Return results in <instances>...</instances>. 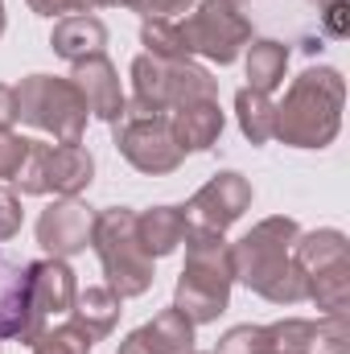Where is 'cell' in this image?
Here are the masks:
<instances>
[{
    "label": "cell",
    "instance_id": "3",
    "mask_svg": "<svg viewBox=\"0 0 350 354\" xmlns=\"http://www.w3.org/2000/svg\"><path fill=\"white\" fill-rule=\"evenodd\" d=\"M231 284H235L231 243L223 239V231L190 227L185 231V268L174 288V309L185 313L194 326H210L227 313Z\"/></svg>",
    "mask_w": 350,
    "mask_h": 354
},
{
    "label": "cell",
    "instance_id": "33",
    "mask_svg": "<svg viewBox=\"0 0 350 354\" xmlns=\"http://www.w3.org/2000/svg\"><path fill=\"white\" fill-rule=\"evenodd\" d=\"M111 4H120V0H62V17H71V12H95V8H111Z\"/></svg>",
    "mask_w": 350,
    "mask_h": 354
},
{
    "label": "cell",
    "instance_id": "37",
    "mask_svg": "<svg viewBox=\"0 0 350 354\" xmlns=\"http://www.w3.org/2000/svg\"><path fill=\"white\" fill-rule=\"evenodd\" d=\"M231 4H239V8H243V4H248V0H231Z\"/></svg>",
    "mask_w": 350,
    "mask_h": 354
},
{
    "label": "cell",
    "instance_id": "10",
    "mask_svg": "<svg viewBox=\"0 0 350 354\" xmlns=\"http://www.w3.org/2000/svg\"><path fill=\"white\" fill-rule=\"evenodd\" d=\"M177 33H181L190 58L198 54L219 66H231L252 41V21L231 0H202L185 12V21H177Z\"/></svg>",
    "mask_w": 350,
    "mask_h": 354
},
{
    "label": "cell",
    "instance_id": "4",
    "mask_svg": "<svg viewBox=\"0 0 350 354\" xmlns=\"http://www.w3.org/2000/svg\"><path fill=\"white\" fill-rule=\"evenodd\" d=\"M91 248L103 264L107 288L128 301V297H145L157 280L153 272V256L140 248L136 235V210L128 206H107L95 214V231H91Z\"/></svg>",
    "mask_w": 350,
    "mask_h": 354
},
{
    "label": "cell",
    "instance_id": "26",
    "mask_svg": "<svg viewBox=\"0 0 350 354\" xmlns=\"http://www.w3.org/2000/svg\"><path fill=\"white\" fill-rule=\"evenodd\" d=\"M309 354H350V317L347 313H326L317 322Z\"/></svg>",
    "mask_w": 350,
    "mask_h": 354
},
{
    "label": "cell",
    "instance_id": "13",
    "mask_svg": "<svg viewBox=\"0 0 350 354\" xmlns=\"http://www.w3.org/2000/svg\"><path fill=\"white\" fill-rule=\"evenodd\" d=\"M91 231H95V210L79 198H58L37 218V243L54 260H71V256L87 252Z\"/></svg>",
    "mask_w": 350,
    "mask_h": 354
},
{
    "label": "cell",
    "instance_id": "29",
    "mask_svg": "<svg viewBox=\"0 0 350 354\" xmlns=\"http://www.w3.org/2000/svg\"><path fill=\"white\" fill-rule=\"evenodd\" d=\"M29 153V136H17V132H0V181H12L21 161Z\"/></svg>",
    "mask_w": 350,
    "mask_h": 354
},
{
    "label": "cell",
    "instance_id": "36",
    "mask_svg": "<svg viewBox=\"0 0 350 354\" xmlns=\"http://www.w3.org/2000/svg\"><path fill=\"white\" fill-rule=\"evenodd\" d=\"M309 4H317V8H322V4H330V0H309Z\"/></svg>",
    "mask_w": 350,
    "mask_h": 354
},
{
    "label": "cell",
    "instance_id": "38",
    "mask_svg": "<svg viewBox=\"0 0 350 354\" xmlns=\"http://www.w3.org/2000/svg\"><path fill=\"white\" fill-rule=\"evenodd\" d=\"M190 354H206V351H190Z\"/></svg>",
    "mask_w": 350,
    "mask_h": 354
},
{
    "label": "cell",
    "instance_id": "27",
    "mask_svg": "<svg viewBox=\"0 0 350 354\" xmlns=\"http://www.w3.org/2000/svg\"><path fill=\"white\" fill-rule=\"evenodd\" d=\"M214 354H268V330L264 326H231L223 338H219V346Z\"/></svg>",
    "mask_w": 350,
    "mask_h": 354
},
{
    "label": "cell",
    "instance_id": "31",
    "mask_svg": "<svg viewBox=\"0 0 350 354\" xmlns=\"http://www.w3.org/2000/svg\"><path fill=\"white\" fill-rule=\"evenodd\" d=\"M322 29H326V37H347L350 33V0L322 4Z\"/></svg>",
    "mask_w": 350,
    "mask_h": 354
},
{
    "label": "cell",
    "instance_id": "18",
    "mask_svg": "<svg viewBox=\"0 0 350 354\" xmlns=\"http://www.w3.org/2000/svg\"><path fill=\"white\" fill-rule=\"evenodd\" d=\"M185 231H190V218L181 206H153L145 214H136V235H140V248L161 260V256H174L177 248L185 243Z\"/></svg>",
    "mask_w": 350,
    "mask_h": 354
},
{
    "label": "cell",
    "instance_id": "6",
    "mask_svg": "<svg viewBox=\"0 0 350 354\" xmlns=\"http://www.w3.org/2000/svg\"><path fill=\"white\" fill-rule=\"evenodd\" d=\"M17 91V120L37 128V132H50L58 145H83V132H87V99L79 95V87L71 79H58V75H29L21 79Z\"/></svg>",
    "mask_w": 350,
    "mask_h": 354
},
{
    "label": "cell",
    "instance_id": "30",
    "mask_svg": "<svg viewBox=\"0 0 350 354\" xmlns=\"http://www.w3.org/2000/svg\"><path fill=\"white\" fill-rule=\"evenodd\" d=\"M21 198H17V189H8V185H0V243H8V239H17L21 235Z\"/></svg>",
    "mask_w": 350,
    "mask_h": 354
},
{
    "label": "cell",
    "instance_id": "20",
    "mask_svg": "<svg viewBox=\"0 0 350 354\" xmlns=\"http://www.w3.org/2000/svg\"><path fill=\"white\" fill-rule=\"evenodd\" d=\"M25 317H29V305H25V264H12L0 252V342L4 338L21 342Z\"/></svg>",
    "mask_w": 350,
    "mask_h": 354
},
{
    "label": "cell",
    "instance_id": "14",
    "mask_svg": "<svg viewBox=\"0 0 350 354\" xmlns=\"http://www.w3.org/2000/svg\"><path fill=\"white\" fill-rule=\"evenodd\" d=\"M71 83H75L79 95L87 99V111L95 115V120H107V124H116V120H120V111H124L128 95H124V87H120V75H116V66H111V58H107V54H95V58L75 62Z\"/></svg>",
    "mask_w": 350,
    "mask_h": 354
},
{
    "label": "cell",
    "instance_id": "35",
    "mask_svg": "<svg viewBox=\"0 0 350 354\" xmlns=\"http://www.w3.org/2000/svg\"><path fill=\"white\" fill-rule=\"evenodd\" d=\"M0 33H4V4H0Z\"/></svg>",
    "mask_w": 350,
    "mask_h": 354
},
{
    "label": "cell",
    "instance_id": "7",
    "mask_svg": "<svg viewBox=\"0 0 350 354\" xmlns=\"http://www.w3.org/2000/svg\"><path fill=\"white\" fill-rule=\"evenodd\" d=\"M111 145L120 149V157L140 169L149 177H165L177 174V165L185 161L181 145L174 140V128H169V115L161 111H149L140 103H124L120 120L111 124Z\"/></svg>",
    "mask_w": 350,
    "mask_h": 354
},
{
    "label": "cell",
    "instance_id": "23",
    "mask_svg": "<svg viewBox=\"0 0 350 354\" xmlns=\"http://www.w3.org/2000/svg\"><path fill=\"white\" fill-rule=\"evenodd\" d=\"M264 330H268V354H309L317 322H309V317H284V322H272Z\"/></svg>",
    "mask_w": 350,
    "mask_h": 354
},
{
    "label": "cell",
    "instance_id": "11",
    "mask_svg": "<svg viewBox=\"0 0 350 354\" xmlns=\"http://www.w3.org/2000/svg\"><path fill=\"white\" fill-rule=\"evenodd\" d=\"M75 292H79V280H75V268L66 264V260L46 256V260L25 264V305H29V317H25L21 342L33 346L37 334H42L58 313H71Z\"/></svg>",
    "mask_w": 350,
    "mask_h": 354
},
{
    "label": "cell",
    "instance_id": "24",
    "mask_svg": "<svg viewBox=\"0 0 350 354\" xmlns=\"http://www.w3.org/2000/svg\"><path fill=\"white\" fill-rule=\"evenodd\" d=\"M140 46L145 54L153 58H165V62H185V41L177 33V21H145L140 25Z\"/></svg>",
    "mask_w": 350,
    "mask_h": 354
},
{
    "label": "cell",
    "instance_id": "15",
    "mask_svg": "<svg viewBox=\"0 0 350 354\" xmlns=\"http://www.w3.org/2000/svg\"><path fill=\"white\" fill-rule=\"evenodd\" d=\"M169 128H174V140L181 145V153H206L219 145L227 115H223L219 99H194V103H181L169 111Z\"/></svg>",
    "mask_w": 350,
    "mask_h": 354
},
{
    "label": "cell",
    "instance_id": "1",
    "mask_svg": "<svg viewBox=\"0 0 350 354\" xmlns=\"http://www.w3.org/2000/svg\"><path fill=\"white\" fill-rule=\"evenodd\" d=\"M301 227L288 214H272L256 223L239 243H231V272L239 284H248L256 297L272 305H301L305 280L293 264V243Z\"/></svg>",
    "mask_w": 350,
    "mask_h": 354
},
{
    "label": "cell",
    "instance_id": "25",
    "mask_svg": "<svg viewBox=\"0 0 350 354\" xmlns=\"http://www.w3.org/2000/svg\"><path fill=\"white\" fill-rule=\"evenodd\" d=\"M91 346H95V342L66 317L62 326H46V330L37 334L33 354H91Z\"/></svg>",
    "mask_w": 350,
    "mask_h": 354
},
{
    "label": "cell",
    "instance_id": "12",
    "mask_svg": "<svg viewBox=\"0 0 350 354\" xmlns=\"http://www.w3.org/2000/svg\"><path fill=\"white\" fill-rule=\"evenodd\" d=\"M185 218L190 227H206V231H227L231 223H239L248 210H252V181L235 169H223L214 174L185 206Z\"/></svg>",
    "mask_w": 350,
    "mask_h": 354
},
{
    "label": "cell",
    "instance_id": "17",
    "mask_svg": "<svg viewBox=\"0 0 350 354\" xmlns=\"http://www.w3.org/2000/svg\"><path fill=\"white\" fill-rule=\"evenodd\" d=\"M120 313H124V301H120L107 284H87V288H79V292H75V305H71V322L87 334L91 342H103V338L116 330Z\"/></svg>",
    "mask_w": 350,
    "mask_h": 354
},
{
    "label": "cell",
    "instance_id": "21",
    "mask_svg": "<svg viewBox=\"0 0 350 354\" xmlns=\"http://www.w3.org/2000/svg\"><path fill=\"white\" fill-rule=\"evenodd\" d=\"M243 66H248V87L272 95V91L284 83V71H288V46L276 41V37H252V41H248V58H243Z\"/></svg>",
    "mask_w": 350,
    "mask_h": 354
},
{
    "label": "cell",
    "instance_id": "19",
    "mask_svg": "<svg viewBox=\"0 0 350 354\" xmlns=\"http://www.w3.org/2000/svg\"><path fill=\"white\" fill-rule=\"evenodd\" d=\"M132 338L145 346V354H190L194 351V322L169 305L153 322H145L140 330H132Z\"/></svg>",
    "mask_w": 350,
    "mask_h": 354
},
{
    "label": "cell",
    "instance_id": "8",
    "mask_svg": "<svg viewBox=\"0 0 350 354\" xmlns=\"http://www.w3.org/2000/svg\"><path fill=\"white\" fill-rule=\"evenodd\" d=\"M194 99H219V79L198 66V62H165V58H153V54H140L132 62V103L149 107V111H161L169 115L181 103H194Z\"/></svg>",
    "mask_w": 350,
    "mask_h": 354
},
{
    "label": "cell",
    "instance_id": "5",
    "mask_svg": "<svg viewBox=\"0 0 350 354\" xmlns=\"http://www.w3.org/2000/svg\"><path fill=\"white\" fill-rule=\"evenodd\" d=\"M293 264L305 280V301H313L322 313H347L350 309V243L342 231L322 227L309 235H297Z\"/></svg>",
    "mask_w": 350,
    "mask_h": 354
},
{
    "label": "cell",
    "instance_id": "22",
    "mask_svg": "<svg viewBox=\"0 0 350 354\" xmlns=\"http://www.w3.org/2000/svg\"><path fill=\"white\" fill-rule=\"evenodd\" d=\"M235 115H239V132L252 145H268L276 136V103L264 91H252V87L239 91L235 95Z\"/></svg>",
    "mask_w": 350,
    "mask_h": 354
},
{
    "label": "cell",
    "instance_id": "2",
    "mask_svg": "<svg viewBox=\"0 0 350 354\" xmlns=\"http://www.w3.org/2000/svg\"><path fill=\"white\" fill-rule=\"evenodd\" d=\"M347 79L334 66H309L276 107V140L288 149H330L342 132Z\"/></svg>",
    "mask_w": 350,
    "mask_h": 354
},
{
    "label": "cell",
    "instance_id": "28",
    "mask_svg": "<svg viewBox=\"0 0 350 354\" xmlns=\"http://www.w3.org/2000/svg\"><path fill=\"white\" fill-rule=\"evenodd\" d=\"M120 4L132 8V12H140L145 21H174V17L194 8V0H120Z\"/></svg>",
    "mask_w": 350,
    "mask_h": 354
},
{
    "label": "cell",
    "instance_id": "16",
    "mask_svg": "<svg viewBox=\"0 0 350 354\" xmlns=\"http://www.w3.org/2000/svg\"><path fill=\"white\" fill-rule=\"evenodd\" d=\"M50 50L58 58H66L71 66L95 58L107 50V25L95 17V12H71V17H58L54 21V33H50Z\"/></svg>",
    "mask_w": 350,
    "mask_h": 354
},
{
    "label": "cell",
    "instance_id": "9",
    "mask_svg": "<svg viewBox=\"0 0 350 354\" xmlns=\"http://www.w3.org/2000/svg\"><path fill=\"white\" fill-rule=\"evenodd\" d=\"M91 181H95V157L83 145H46V140H29V153L12 177V185L29 198L42 194L79 198Z\"/></svg>",
    "mask_w": 350,
    "mask_h": 354
},
{
    "label": "cell",
    "instance_id": "32",
    "mask_svg": "<svg viewBox=\"0 0 350 354\" xmlns=\"http://www.w3.org/2000/svg\"><path fill=\"white\" fill-rule=\"evenodd\" d=\"M17 124V91L0 83V132H12Z\"/></svg>",
    "mask_w": 350,
    "mask_h": 354
},
{
    "label": "cell",
    "instance_id": "34",
    "mask_svg": "<svg viewBox=\"0 0 350 354\" xmlns=\"http://www.w3.org/2000/svg\"><path fill=\"white\" fill-rule=\"evenodd\" d=\"M37 17H62V0H25Z\"/></svg>",
    "mask_w": 350,
    "mask_h": 354
}]
</instances>
